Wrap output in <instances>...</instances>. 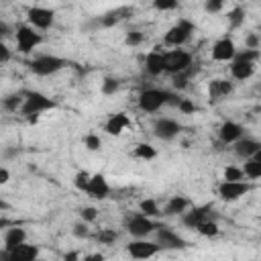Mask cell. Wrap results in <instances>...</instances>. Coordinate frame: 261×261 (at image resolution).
<instances>
[{"instance_id": "obj_24", "label": "cell", "mask_w": 261, "mask_h": 261, "mask_svg": "<svg viewBox=\"0 0 261 261\" xmlns=\"http://www.w3.org/2000/svg\"><path fill=\"white\" fill-rule=\"evenodd\" d=\"M243 175H247L249 179H257V177H261V151H257L253 157H247V159H245Z\"/></svg>"}, {"instance_id": "obj_42", "label": "cell", "mask_w": 261, "mask_h": 261, "mask_svg": "<svg viewBox=\"0 0 261 261\" xmlns=\"http://www.w3.org/2000/svg\"><path fill=\"white\" fill-rule=\"evenodd\" d=\"M177 108H179V112H184V114H194V112L198 110V108H196V104H194L192 100H188V98H179Z\"/></svg>"}, {"instance_id": "obj_44", "label": "cell", "mask_w": 261, "mask_h": 261, "mask_svg": "<svg viewBox=\"0 0 261 261\" xmlns=\"http://www.w3.org/2000/svg\"><path fill=\"white\" fill-rule=\"evenodd\" d=\"M245 49H259V37H257V33H249L245 37Z\"/></svg>"}, {"instance_id": "obj_47", "label": "cell", "mask_w": 261, "mask_h": 261, "mask_svg": "<svg viewBox=\"0 0 261 261\" xmlns=\"http://www.w3.org/2000/svg\"><path fill=\"white\" fill-rule=\"evenodd\" d=\"M10 35V27L4 22V20H0V39H4V37H8Z\"/></svg>"}, {"instance_id": "obj_12", "label": "cell", "mask_w": 261, "mask_h": 261, "mask_svg": "<svg viewBox=\"0 0 261 261\" xmlns=\"http://www.w3.org/2000/svg\"><path fill=\"white\" fill-rule=\"evenodd\" d=\"M155 234H157L159 249H184L186 247V241L177 232H173L171 228H167V226H157L155 228Z\"/></svg>"}, {"instance_id": "obj_32", "label": "cell", "mask_w": 261, "mask_h": 261, "mask_svg": "<svg viewBox=\"0 0 261 261\" xmlns=\"http://www.w3.org/2000/svg\"><path fill=\"white\" fill-rule=\"evenodd\" d=\"M22 94H10V96H6L4 98V108L6 110H10V112H16V110H20V106H22Z\"/></svg>"}, {"instance_id": "obj_45", "label": "cell", "mask_w": 261, "mask_h": 261, "mask_svg": "<svg viewBox=\"0 0 261 261\" xmlns=\"http://www.w3.org/2000/svg\"><path fill=\"white\" fill-rule=\"evenodd\" d=\"M88 234H90V230H88L86 222H77V224H73V237H77V239H86Z\"/></svg>"}, {"instance_id": "obj_31", "label": "cell", "mask_w": 261, "mask_h": 261, "mask_svg": "<svg viewBox=\"0 0 261 261\" xmlns=\"http://www.w3.org/2000/svg\"><path fill=\"white\" fill-rule=\"evenodd\" d=\"M118 239V232L114 228H100L96 232V241L102 245H114V241Z\"/></svg>"}, {"instance_id": "obj_38", "label": "cell", "mask_w": 261, "mask_h": 261, "mask_svg": "<svg viewBox=\"0 0 261 261\" xmlns=\"http://www.w3.org/2000/svg\"><path fill=\"white\" fill-rule=\"evenodd\" d=\"M224 179H228V181L243 179V169H241V167H234V165L224 167Z\"/></svg>"}, {"instance_id": "obj_16", "label": "cell", "mask_w": 261, "mask_h": 261, "mask_svg": "<svg viewBox=\"0 0 261 261\" xmlns=\"http://www.w3.org/2000/svg\"><path fill=\"white\" fill-rule=\"evenodd\" d=\"M237 53V47L232 43V39L224 37V39H218L212 47V59L214 61H230Z\"/></svg>"}, {"instance_id": "obj_5", "label": "cell", "mask_w": 261, "mask_h": 261, "mask_svg": "<svg viewBox=\"0 0 261 261\" xmlns=\"http://www.w3.org/2000/svg\"><path fill=\"white\" fill-rule=\"evenodd\" d=\"M190 65H194L192 63V53H188L184 49H173V51L163 53V71H167V73L184 71Z\"/></svg>"}, {"instance_id": "obj_34", "label": "cell", "mask_w": 261, "mask_h": 261, "mask_svg": "<svg viewBox=\"0 0 261 261\" xmlns=\"http://www.w3.org/2000/svg\"><path fill=\"white\" fill-rule=\"evenodd\" d=\"M84 145L88 151H100L102 149V139L96 135V133H88L84 137Z\"/></svg>"}, {"instance_id": "obj_17", "label": "cell", "mask_w": 261, "mask_h": 261, "mask_svg": "<svg viewBox=\"0 0 261 261\" xmlns=\"http://www.w3.org/2000/svg\"><path fill=\"white\" fill-rule=\"evenodd\" d=\"M243 126L239 124V122H234V120H224L222 124H220V128H218V139L224 143V145H232L237 139H241L243 137Z\"/></svg>"}, {"instance_id": "obj_20", "label": "cell", "mask_w": 261, "mask_h": 261, "mask_svg": "<svg viewBox=\"0 0 261 261\" xmlns=\"http://www.w3.org/2000/svg\"><path fill=\"white\" fill-rule=\"evenodd\" d=\"M130 126V118L124 114V112H116V114H110L108 116V120H106V124H104V130L108 133V135H120L124 128H128Z\"/></svg>"}, {"instance_id": "obj_6", "label": "cell", "mask_w": 261, "mask_h": 261, "mask_svg": "<svg viewBox=\"0 0 261 261\" xmlns=\"http://www.w3.org/2000/svg\"><path fill=\"white\" fill-rule=\"evenodd\" d=\"M157 226H159V224H155V222L151 220V216H145L143 212L133 214V216H128V218L124 220V228H126L133 237H137V239H143V237L155 232Z\"/></svg>"}, {"instance_id": "obj_4", "label": "cell", "mask_w": 261, "mask_h": 261, "mask_svg": "<svg viewBox=\"0 0 261 261\" xmlns=\"http://www.w3.org/2000/svg\"><path fill=\"white\" fill-rule=\"evenodd\" d=\"M63 67H65V61L57 55H39L33 61H29V69L37 75H53Z\"/></svg>"}, {"instance_id": "obj_2", "label": "cell", "mask_w": 261, "mask_h": 261, "mask_svg": "<svg viewBox=\"0 0 261 261\" xmlns=\"http://www.w3.org/2000/svg\"><path fill=\"white\" fill-rule=\"evenodd\" d=\"M24 100H22V106H20V114L29 120H37V116L41 112H47V110H53L57 106L55 100H51L49 96L41 94V92H24L22 94Z\"/></svg>"}, {"instance_id": "obj_28", "label": "cell", "mask_w": 261, "mask_h": 261, "mask_svg": "<svg viewBox=\"0 0 261 261\" xmlns=\"http://www.w3.org/2000/svg\"><path fill=\"white\" fill-rule=\"evenodd\" d=\"M192 73H194V67H192V65H190L188 69H184V71L171 73V82H173V88H175V90H184V88L188 86V82H190Z\"/></svg>"}, {"instance_id": "obj_43", "label": "cell", "mask_w": 261, "mask_h": 261, "mask_svg": "<svg viewBox=\"0 0 261 261\" xmlns=\"http://www.w3.org/2000/svg\"><path fill=\"white\" fill-rule=\"evenodd\" d=\"M80 216H82L84 222H94V220L98 218V210H96L94 206H86V208L80 210Z\"/></svg>"}, {"instance_id": "obj_29", "label": "cell", "mask_w": 261, "mask_h": 261, "mask_svg": "<svg viewBox=\"0 0 261 261\" xmlns=\"http://www.w3.org/2000/svg\"><path fill=\"white\" fill-rule=\"evenodd\" d=\"M196 230H198L202 237H216V234H218V222H216L214 218H208V220L200 222V224L196 226Z\"/></svg>"}, {"instance_id": "obj_35", "label": "cell", "mask_w": 261, "mask_h": 261, "mask_svg": "<svg viewBox=\"0 0 261 261\" xmlns=\"http://www.w3.org/2000/svg\"><path fill=\"white\" fill-rule=\"evenodd\" d=\"M243 20H245V10L241 8V6H237V8H232V10H228V22H230V27H241L243 24Z\"/></svg>"}, {"instance_id": "obj_19", "label": "cell", "mask_w": 261, "mask_h": 261, "mask_svg": "<svg viewBox=\"0 0 261 261\" xmlns=\"http://www.w3.org/2000/svg\"><path fill=\"white\" fill-rule=\"evenodd\" d=\"M255 73V61H245V59H230V75L234 80H249Z\"/></svg>"}, {"instance_id": "obj_8", "label": "cell", "mask_w": 261, "mask_h": 261, "mask_svg": "<svg viewBox=\"0 0 261 261\" xmlns=\"http://www.w3.org/2000/svg\"><path fill=\"white\" fill-rule=\"evenodd\" d=\"M253 186L249 181H243V179H237V181H228L224 179L220 186H218V196L224 200V202H234L239 198H243L247 192H251Z\"/></svg>"}, {"instance_id": "obj_46", "label": "cell", "mask_w": 261, "mask_h": 261, "mask_svg": "<svg viewBox=\"0 0 261 261\" xmlns=\"http://www.w3.org/2000/svg\"><path fill=\"white\" fill-rule=\"evenodd\" d=\"M10 49L4 45V41L0 39V63H6V61H10Z\"/></svg>"}, {"instance_id": "obj_1", "label": "cell", "mask_w": 261, "mask_h": 261, "mask_svg": "<svg viewBox=\"0 0 261 261\" xmlns=\"http://www.w3.org/2000/svg\"><path fill=\"white\" fill-rule=\"evenodd\" d=\"M179 98L167 90H159V88H147L139 94V108L143 112H157L161 106L165 104H171V106H177Z\"/></svg>"}, {"instance_id": "obj_26", "label": "cell", "mask_w": 261, "mask_h": 261, "mask_svg": "<svg viewBox=\"0 0 261 261\" xmlns=\"http://www.w3.org/2000/svg\"><path fill=\"white\" fill-rule=\"evenodd\" d=\"M133 155H135L137 159H143V161H151V159H155V157H157V149H155L153 145H149V143H139V145L135 147Z\"/></svg>"}, {"instance_id": "obj_3", "label": "cell", "mask_w": 261, "mask_h": 261, "mask_svg": "<svg viewBox=\"0 0 261 261\" xmlns=\"http://www.w3.org/2000/svg\"><path fill=\"white\" fill-rule=\"evenodd\" d=\"M194 33V22L188 18H179L165 35H163V43L169 47H181L186 41H190Z\"/></svg>"}, {"instance_id": "obj_33", "label": "cell", "mask_w": 261, "mask_h": 261, "mask_svg": "<svg viewBox=\"0 0 261 261\" xmlns=\"http://www.w3.org/2000/svg\"><path fill=\"white\" fill-rule=\"evenodd\" d=\"M118 88H120V82H118L116 77H104V82H102V94H104V96L116 94Z\"/></svg>"}, {"instance_id": "obj_48", "label": "cell", "mask_w": 261, "mask_h": 261, "mask_svg": "<svg viewBox=\"0 0 261 261\" xmlns=\"http://www.w3.org/2000/svg\"><path fill=\"white\" fill-rule=\"evenodd\" d=\"M8 179H10V173H8V169L0 167V186H2V184H6Z\"/></svg>"}, {"instance_id": "obj_23", "label": "cell", "mask_w": 261, "mask_h": 261, "mask_svg": "<svg viewBox=\"0 0 261 261\" xmlns=\"http://www.w3.org/2000/svg\"><path fill=\"white\" fill-rule=\"evenodd\" d=\"M145 69H147V73H151V75L163 73V53L157 51V49H153V51L147 55V59H145Z\"/></svg>"}, {"instance_id": "obj_21", "label": "cell", "mask_w": 261, "mask_h": 261, "mask_svg": "<svg viewBox=\"0 0 261 261\" xmlns=\"http://www.w3.org/2000/svg\"><path fill=\"white\" fill-rule=\"evenodd\" d=\"M8 253V261H33L39 257V249L35 245H27V243H20L18 247H14L12 251H6Z\"/></svg>"}, {"instance_id": "obj_13", "label": "cell", "mask_w": 261, "mask_h": 261, "mask_svg": "<svg viewBox=\"0 0 261 261\" xmlns=\"http://www.w3.org/2000/svg\"><path fill=\"white\" fill-rule=\"evenodd\" d=\"M126 251H128V255H130V257H135V259H147V257L157 255L161 249H159V245H157V243L137 239V241H133V243H128V245H126Z\"/></svg>"}, {"instance_id": "obj_14", "label": "cell", "mask_w": 261, "mask_h": 261, "mask_svg": "<svg viewBox=\"0 0 261 261\" xmlns=\"http://www.w3.org/2000/svg\"><path fill=\"white\" fill-rule=\"evenodd\" d=\"M86 194L96 198V200H104L108 194H110V186L106 181V177L102 173H94L90 175L88 179V186H86Z\"/></svg>"}, {"instance_id": "obj_15", "label": "cell", "mask_w": 261, "mask_h": 261, "mask_svg": "<svg viewBox=\"0 0 261 261\" xmlns=\"http://www.w3.org/2000/svg\"><path fill=\"white\" fill-rule=\"evenodd\" d=\"M230 92H232V82H228L224 77H214V80L208 82V98H210V102H220Z\"/></svg>"}, {"instance_id": "obj_41", "label": "cell", "mask_w": 261, "mask_h": 261, "mask_svg": "<svg viewBox=\"0 0 261 261\" xmlns=\"http://www.w3.org/2000/svg\"><path fill=\"white\" fill-rule=\"evenodd\" d=\"M222 6H224V0H206L204 2V10L208 14H218L222 10Z\"/></svg>"}, {"instance_id": "obj_51", "label": "cell", "mask_w": 261, "mask_h": 261, "mask_svg": "<svg viewBox=\"0 0 261 261\" xmlns=\"http://www.w3.org/2000/svg\"><path fill=\"white\" fill-rule=\"evenodd\" d=\"M10 224H12V222H10L8 218H0V230H2V228H8Z\"/></svg>"}, {"instance_id": "obj_50", "label": "cell", "mask_w": 261, "mask_h": 261, "mask_svg": "<svg viewBox=\"0 0 261 261\" xmlns=\"http://www.w3.org/2000/svg\"><path fill=\"white\" fill-rule=\"evenodd\" d=\"M75 259H80V255H77L75 251H71V253H65V261H75Z\"/></svg>"}, {"instance_id": "obj_9", "label": "cell", "mask_w": 261, "mask_h": 261, "mask_svg": "<svg viewBox=\"0 0 261 261\" xmlns=\"http://www.w3.org/2000/svg\"><path fill=\"white\" fill-rule=\"evenodd\" d=\"M27 20L31 22V27L35 29H41V31H47L51 29L53 20H55V12L51 8H43V6H31L27 10Z\"/></svg>"}, {"instance_id": "obj_10", "label": "cell", "mask_w": 261, "mask_h": 261, "mask_svg": "<svg viewBox=\"0 0 261 261\" xmlns=\"http://www.w3.org/2000/svg\"><path fill=\"white\" fill-rule=\"evenodd\" d=\"M208 218H214L210 204L194 206L192 210H188V212L184 210V212H181V222H184V226H188V228H196L200 222H204V220H208Z\"/></svg>"}, {"instance_id": "obj_49", "label": "cell", "mask_w": 261, "mask_h": 261, "mask_svg": "<svg viewBox=\"0 0 261 261\" xmlns=\"http://www.w3.org/2000/svg\"><path fill=\"white\" fill-rule=\"evenodd\" d=\"M84 259H86V261H102V259H104V255H100V253H94V255H86Z\"/></svg>"}, {"instance_id": "obj_27", "label": "cell", "mask_w": 261, "mask_h": 261, "mask_svg": "<svg viewBox=\"0 0 261 261\" xmlns=\"http://www.w3.org/2000/svg\"><path fill=\"white\" fill-rule=\"evenodd\" d=\"M126 10H114V12H106V14H102L98 20H96V24L98 27H104V29H110V27H114V24H118V20L122 18L120 14H124Z\"/></svg>"}, {"instance_id": "obj_40", "label": "cell", "mask_w": 261, "mask_h": 261, "mask_svg": "<svg viewBox=\"0 0 261 261\" xmlns=\"http://www.w3.org/2000/svg\"><path fill=\"white\" fill-rule=\"evenodd\" d=\"M88 179H90V173L88 171H77L75 177H73V186L82 192H86V186H88Z\"/></svg>"}, {"instance_id": "obj_39", "label": "cell", "mask_w": 261, "mask_h": 261, "mask_svg": "<svg viewBox=\"0 0 261 261\" xmlns=\"http://www.w3.org/2000/svg\"><path fill=\"white\" fill-rule=\"evenodd\" d=\"M153 6L161 12H169L177 8V0H153Z\"/></svg>"}, {"instance_id": "obj_30", "label": "cell", "mask_w": 261, "mask_h": 261, "mask_svg": "<svg viewBox=\"0 0 261 261\" xmlns=\"http://www.w3.org/2000/svg\"><path fill=\"white\" fill-rule=\"evenodd\" d=\"M139 210H141L145 216H151V218L161 214V210H159L157 202H155V200H151V198H147V200H141V204H139Z\"/></svg>"}, {"instance_id": "obj_11", "label": "cell", "mask_w": 261, "mask_h": 261, "mask_svg": "<svg viewBox=\"0 0 261 261\" xmlns=\"http://www.w3.org/2000/svg\"><path fill=\"white\" fill-rule=\"evenodd\" d=\"M179 130H181V126L173 118H157L153 124V135L161 141H173L179 135Z\"/></svg>"}, {"instance_id": "obj_37", "label": "cell", "mask_w": 261, "mask_h": 261, "mask_svg": "<svg viewBox=\"0 0 261 261\" xmlns=\"http://www.w3.org/2000/svg\"><path fill=\"white\" fill-rule=\"evenodd\" d=\"M237 59H245V61H255L259 59V49H245V51H237L234 53Z\"/></svg>"}, {"instance_id": "obj_18", "label": "cell", "mask_w": 261, "mask_h": 261, "mask_svg": "<svg viewBox=\"0 0 261 261\" xmlns=\"http://www.w3.org/2000/svg\"><path fill=\"white\" fill-rule=\"evenodd\" d=\"M232 145H234V153H237L241 159L253 157L257 151H261V143H259L257 139H251V137H241V139H237Z\"/></svg>"}, {"instance_id": "obj_52", "label": "cell", "mask_w": 261, "mask_h": 261, "mask_svg": "<svg viewBox=\"0 0 261 261\" xmlns=\"http://www.w3.org/2000/svg\"><path fill=\"white\" fill-rule=\"evenodd\" d=\"M6 208H8V204H6V202L0 198V210H6Z\"/></svg>"}, {"instance_id": "obj_25", "label": "cell", "mask_w": 261, "mask_h": 261, "mask_svg": "<svg viewBox=\"0 0 261 261\" xmlns=\"http://www.w3.org/2000/svg\"><path fill=\"white\" fill-rule=\"evenodd\" d=\"M188 204L190 202H188L186 196H173V198L167 200V204H165V208H163L161 214H165V216H177V214H181L188 208Z\"/></svg>"}, {"instance_id": "obj_7", "label": "cell", "mask_w": 261, "mask_h": 261, "mask_svg": "<svg viewBox=\"0 0 261 261\" xmlns=\"http://www.w3.org/2000/svg\"><path fill=\"white\" fill-rule=\"evenodd\" d=\"M43 43V37L31 27V24H20L18 29H16V49L20 51V53H31L37 45H41Z\"/></svg>"}, {"instance_id": "obj_22", "label": "cell", "mask_w": 261, "mask_h": 261, "mask_svg": "<svg viewBox=\"0 0 261 261\" xmlns=\"http://www.w3.org/2000/svg\"><path fill=\"white\" fill-rule=\"evenodd\" d=\"M27 241V230L22 226H16V224H10V228L6 230L4 234V251H12L14 247H18L20 243Z\"/></svg>"}, {"instance_id": "obj_36", "label": "cell", "mask_w": 261, "mask_h": 261, "mask_svg": "<svg viewBox=\"0 0 261 261\" xmlns=\"http://www.w3.org/2000/svg\"><path fill=\"white\" fill-rule=\"evenodd\" d=\"M124 43H126L128 47L141 45V43H143V33H141V31H128L126 37H124Z\"/></svg>"}]
</instances>
